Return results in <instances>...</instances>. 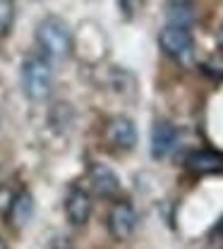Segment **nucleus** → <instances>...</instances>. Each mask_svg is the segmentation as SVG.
Instances as JSON below:
<instances>
[{"label":"nucleus","instance_id":"f8f14e48","mask_svg":"<svg viewBox=\"0 0 223 249\" xmlns=\"http://www.w3.org/2000/svg\"><path fill=\"white\" fill-rule=\"evenodd\" d=\"M15 194L17 192H12L10 187H0V216L7 218V211H10V206L15 201Z\"/></svg>","mask_w":223,"mask_h":249},{"label":"nucleus","instance_id":"9b49d317","mask_svg":"<svg viewBox=\"0 0 223 249\" xmlns=\"http://www.w3.org/2000/svg\"><path fill=\"white\" fill-rule=\"evenodd\" d=\"M15 0H0V38H5L15 24Z\"/></svg>","mask_w":223,"mask_h":249},{"label":"nucleus","instance_id":"9d476101","mask_svg":"<svg viewBox=\"0 0 223 249\" xmlns=\"http://www.w3.org/2000/svg\"><path fill=\"white\" fill-rule=\"evenodd\" d=\"M32 213H34V201H32V194L27 189H19L15 194V201L7 211V220L15 225V228H24L29 220H32Z\"/></svg>","mask_w":223,"mask_h":249},{"label":"nucleus","instance_id":"2eb2a0df","mask_svg":"<svg viewBox=\"0 0 223 249\" xmlns=\"http://www.w3.org/2000/svg\"><path fill=\"white\" fill-rule=\"evenodd\" d=\"M219 230H221V232H223V218H221V225H219Z\"/></svg>","mask_w":223,"mask_h":249},{"label":"nucleus","instance_id":"20e7f679","mask_svg":"<svg viewBox=\"0 0 223 249\" xmlns=\"http://www.w3.org/2000/svg\"><path fill=\"white\" fill-rule=\"evenodd\" d=\"M103 139L113 151H132L137 146V124L125 115L111 118L103 129Z\"/></svg>","mask_w":223,"mask_h":249},{"label":"nucleus","instance_id":"39448f33","mask_svg":"<svg viewBox=\"0 0 223 249\" xmlns=\"http://www.w3.org/2000/svg\"><path fill=\"white\" fill-rule=\"evenodd\" d=\"M137 228V211L130 201H115L108 211V230L113 235V240L125 242L132 237Z\"/></svg>","mask_w":223,"mask_h":249},{"label":"nucleus","instance_id":"6e6552de","mask_svg":"<svg viewBox=\"0 0 223 249\" xmlns=\"http://www.w3.org/2000/svg\"><path fill=\"white\" fill-rule=\"evenodd\" d=\"M175 146H178V129L166 120H159L151 129V156L156 160H163L173 154Z\"/></svg>","mask_w":223,"mask_h":249},{"label":"nucleus","instance_id":"f257e3e1","mask_svg":"<svg viewBox=\"0 0 223 249\" xmlns=\"http://www.w3.org/2000/svg\"><path fill=\"white\" fill-rule=\"evenodd\" d=\"M36 43L48 60H65L74 51V36L60 17H46L36 27Z\"/></svg>","mask_w":223,"mask_h":249},{"label":"nucleus","instance_id":"1a4fd4ad","mask_svg":"<svg viewBox=\"0 0 223 249\" xmlns=\"http://www.w3.org/2000/svg\"><path fill=\"white\" fill-rule=\"evenodd\" d=\"M187 170L194 175H216L223 173V154L214 149H199L187 156Z\"/></svg>","mask_w":223,"mask_h":249},{"label":"nucleus","instance_id":"0eeeda50","mask_svg":"<svg viewBox=\"0 0 223 249\" xmlns=\"http://www.w3.org/2000/svg\"><path fill=\"white\" fill-rule=\"evenodd\" d=\"M65 216L72 225L82 228L92 218V196L82 187H72L65 196Z\"/></svg>","mask_w":223,"mask_h":249},{"label":"nucleus","instance_id":"423d86ee","mask_svg":"<svg viewBox=\"0 0 223 249\" xmlns=\"http://www.w3.org/2000/svg\"><path fill=\"white\" fill-rule=\"evenodd\" d=\"M89 185L94 189V194L103 196V199H113L120 192V178L113 168H108L106 163H92L89 170Z\"/></svg>","mask_w":223,"mask_h":249},{"label":"nucleus","instance_id":"f03ea898","mask_svg":"<svg viewBox=\"0 0 223 249\" xmlns=\"http://www.w3.org/2000/svg\"><path fill=\"white\" fill-rule=\"evenodd\" d=\"M53 82H56V74H53V65L48 58H43V55L24 58V62H22V91L29 101H34V103L46 101L53 93Z\"/></svg>","mask_w":223,"mask_h":249},{"label":"nucleus","instance_id":"ddd939ff","mask_svg":"<svg viewBox=\"0 0 223 249\" xmlns=\"http://www.w3.org/2000/svg\"><path fill=\"white\" fill-rule=\"evenodd\" d=\"M173 5H183V7H190L192 5V0H170Z\"/></svg>","mask_w":223,"mask_h":249},{"label":"nucleus","instance_id":"4468645a","mask_svg":"<svg viewBox=\"0 0 223 249\" xmlns=\"http://www.w3.org/2000/svg\"><path fill=\"white\" fill-rule=\"evenodd\" d=\"M0 249H10L7 245H5V240H2V237H0Z\"/></svg>","mask_w":223,"mask_h":249},{"label":"nucleus","instance_id":"7ed1b4c3","mask_svg":"<svg viewBox=\"0 0 223 249\" xmlns=\"http://www.w3.org/2000/svg\"><path fill=\"white\" fill-rule=\"evenodd\" d=\"M159 46H161V51L168 58H173L175 62H183V65L192 62L194 38H192L190 27H183V24H168V27H163L159 34Z\"/></svg>","mask_w":223,"mask_h":249}]
</instances>
